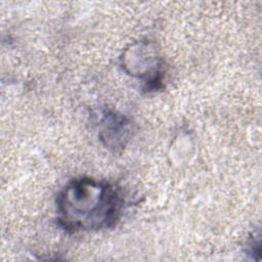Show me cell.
<instances>
[{"label": "cell", "instance_id": "1", "mask_svg": "<svg viewBox=\"0 0 262 262\" xmlns=\"http://www.w3.org/2000/svg\"><path fill=\"white\" fill-rule=\"evenodd\" d=\"M124 195L114 184L90 177L69 181L56 198L58 224L69 232L111 228L119 221Z\"/></svg>", "mask_w": 262, "mask_h": 262}, {"label": "cell", "instance_id": "2", "mask_svg": "<svg viewBox=\"0 0 262 262\" xmlns=\"http://www.w3.org/2000/svg\"><path fill=\"white\" fill-rule=\"evenodd\" d=\"M131 61L124 62V68L132 76L144 81L146 89H156L162 81L163 62L148 43H139L131 47Z\"/></svg>", "mask_w": 262, "mask_h": 262}, {"label": "cell", "instance_id": "3", "mask_svg": "<svg viewBox=\"0 0 262 262\" xmlns=\"http://www.w3.org/2000/svg\"><path fill=\"white\" fill-rule=\"evenodd\" d=\"M131 131L130 121L126 117L106 111L99 122L98 137L107 148L116 151L125 147L131 137Z\"/></svg>", "mask_w": 262, "mask_h": 262}]
</instances>
